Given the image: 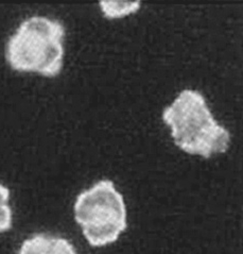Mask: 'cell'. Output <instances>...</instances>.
<instances>
[{"label": "cell", "instance_id": "1", "mask_svg": "<svg viewBox=\"0 0 243 254\" xmlns=\"http://www.w3.org/2000/svg\"><path fill=\"white\" fill-rule=\"evenodd\" d=\"M163 121L171 128L175 145L189 154L209 159L226 152L230 147V132L213 119L205 98L197 91H182L171 106L165 108Z\"/></svg>", "mask_w": 243, "mask_h": 254}, {"label": "cell", "instance_id": "2", "mask_svg": "<svg viewBox=\"0 0 243 254\" xmlns=\"http://www.w3.org/2000/svg\"><path fill=\"white\" fill-rule=\"evenodd\" d=\"M64 36L65 28L58 20L28 18L6 43V62L16 71L55 77L63 67Z\"/></svg>", "mask_w": 243, "mask_h": 254}, {"label": "cell", "instance_id": "3", "mask_svg": "<svg viewBox=\"0 0 243 254\" xmlns=\"http://www.w3.org/2000/svg\"><path fill=\"white\" fill-rule=\"evenodd\" d=\"M73 211L76 221L93 247L115 243L128 227L123 197L107 179L79 193Z\"/></svg>", "mask_w": 243, "mask_h": 254}, {"label": "cell", "instance_id": "4", "mask_svg": "<svg viewBox=\"0 0 243 254\" xmlns=\"http://www.w3.org/2000/svg\"><path fill=\"white\" fill-rule=\"evenodd\" d=\"M18 254H77L75 248L63 237L35 234L26 240Z\"/></svg>", "mask_w": 243, "mask_h": 254}, {"label": "cell", "instance_id": "5", "mask_svg": "<svg viewBox=\"0 0 243 254\" xmlns=\"http://www.w3.org/2000/svg\"><path fill=\"white\" fill-rule=\"evenodd\" d=\"M101 11L108 19L121 18L141 9V1H100Z\"/></svg>", "mask_w": 243, "mask_h": 254}, {"label": "cell", "instance_id": "6", "mask_svg": "<svg viewBox=\"0 0 243 254\" xmlns=\"http://www.w3.org/2000/svg\"><path fill=\"white\" fill-rule=\"evenodd\" d=\"M10 190L0 184V233L6 232L12 227V210L9 205Z\"/></svg>", "mask_w": 243, "mask_h": 254}]
</instances>
